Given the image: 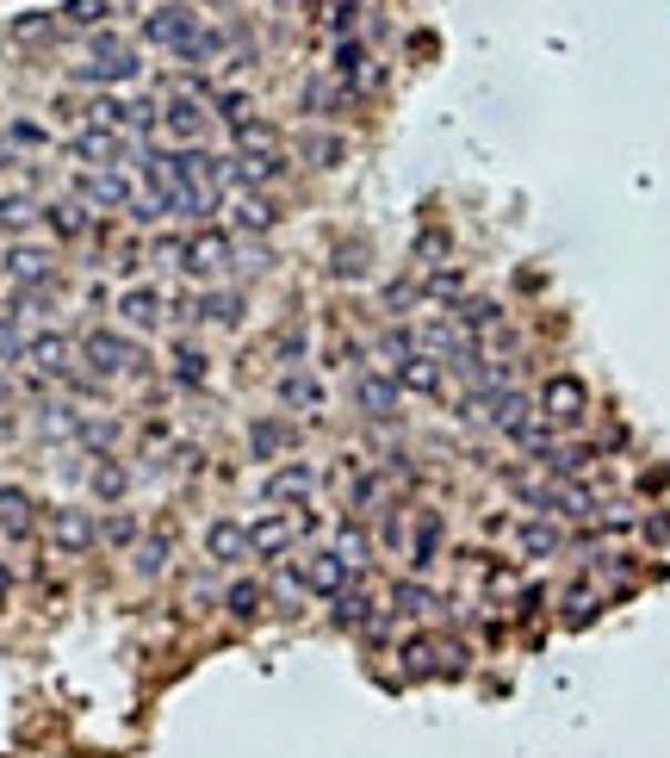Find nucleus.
I'll return each mask as SVG.
<instances>
[{
    "mask_svg": "<svg viewBox=\"0 0 670 758\" xmlns=\"http://www.w3.org/2000/svg\"><path fill=\"white\" fill-rule=\"evenodd\" d=\"M230 262H236V243H230V231H218V224H205V231L181 237V268H187L193 280H218Z\"/></svg>",
    "mask_w": 670,
    "mask_h": 758,
    "instance_id": "f257e3e1",
    "label": "nucleus"
},
{
    "mask_svg": "<svg viewBox=\"0 0 670 758\" xmlns=\"http://www.w3.org/2000/svg\"><path fill=\"white\" fill-rule=\"evenodd\" d=\"M292 585L329 603L336 591L354 585V572L342 566V553H336V547H311V553H298V560H292Z\"/></svg>",
    "mask_w": 670,
    "mask_h": 758,
    "instance_id": "f03ea898",
    "label": "nucleus"
},
{
    "mask_svg": "<svg viewBox=\"0 0 670 758\" xmlns=\"http://www.w3.org/2000/svg\"><path fill=\"white\" fill-rule=\"evenodd\" d=\"M81 361H87V367H94V373L100 379H118V373H137V361H143V355H137V342H131V336L125 330H87V336H81Z\"/></svg>",
    "mask_w": 670,
    "mask_h": 758,
    "instance_id": "7ed1b4c3",
    "label": "nucleus"
},
{
    "mask_svg": "<svg viewBox=\"0 0 670 758\" xmlns=\"http://www.w3.org/2000/svg\"><path fill=\"white\" fill-rule=\"evenodd\" d=\"M75 199L81 206H100V212H131L137 218V187H131L125 168H87L75 181Z\"/></svg>",
    "mask_w": 670,
    "mask_h": 758,
    "instance_id": "20e7f679",
    "label": "nucleus"
},
{
    "mask_svg": "<svg viewBox=\"0 0 670 758\" xmlns=\"http://www.w3.org/2000/svg\"><path fill=\"white\" fill-rule=\"evenodd\" d=\"M584 411H590V392H584V379H577V373H553L540 386V423L571 429V423H584Z\"/></svg>",
    "mask_w": 670,
    "mask_h": 758,
    "instance_id": "39448f33",
    "label": "nucleus"
},
{
    "mask_svg": "<svg viewBox=\"0 0 670 758\" xmlns=\"http://www.w3.org/2000/svg\"><path fill=\"white\" fill-rule=\"evenodd\" d=\"M199 32H205V25H199L193 7H156V13L143 19V38H150L156 50H168V57H187Z\"/></svg>",
    "mask_w": 670,
    "mask_h": 758,
    "instance_id": "423d86ee",
    "label": "nucleus"
},
{
    "mask_svg": "<svg viewBox=\"0 0 670 758\" xmlns=\"http://www.w3.org/2000/svg\"><path fill=\"white\" fill-rule=\"evenodd\" d=\"M44 535H50V547H56V553L81 560V553L100 541V522L87 516V510H75V504H56V510L44 516Z\"/></svg>",
    "mask_w": 670,
    "mask_h": 758,
    "instance_id": "0eeeda50",
    "label": "nucleus"
},
{
    "mask_svg": "<svg viewBox=\"0 0 670 758\" xmlns=\"http://www.w3.org/2000/svg\"><path fill=\"white\" fill-rule=\"evenodd\" d=\"M466 417L484 429H503L509 436L515 423H528V398L515 392V386H497V392H472L466 398Z\"/></svg>",
    "mask_w": 670,
    "mask_h": 758,
    "instance_id": "6e6552de",
    "label": "nucleus"
},
{
    "mask_svg": "<svg viewBox=\"0 0 670 758\" xmlns=\"http://www.w3.org/2000/svg\"><path fill=\"white\" fill-rule=\"evenodd\" d=\"M137 69H143L137 50L94 32V63H75V81H137Z\"/></svg>",
    "mask_w": 670,
    "mask_h": 758,
    "instance_id": "1a4fd4ad",
    "label": "nucleus"
},
{
    "mask_svg": "<svg viewBox=\"0 0 670 758\" xmlns=\"http://www.w3.org/2000/svg\"><path fill=\"white\" fill-rule=\"evenodd\" d=\"M75 336H63V330H38V336H25V361H32V373H44V379H69L75 373Z\"/></svg>",
    "mask_w": 670,
    "mask_h": 758,
    "instance_id": "9d476101",
    "label": "nucleus"
},
{
    "mask_svg": "<svg viewBox=\"0 0 670 758\" xmlns=\"http://www.w3.org/2000/svg\"><path fill=\"white\" fill-rule=\"evenodd\" d=\"M69 156L87 162V168H125V131H106V125H81L69 137Z\"/></svg>",
    "mask_w": 670,
    "mask_h": 758,
    "instance_id": "9b49d317",
    "label": "nucleus"
},
{
    "mask_svg": "<svg viewBox=\"0 0 670 758\" xmlns=\"http://www.w3.org/2000/svg\"><path fill=\"white\" fill-rule=\"evenodd\" d=\"M317 485H323V479H317V467H305V460H280V467L267 473L261 498H267V504H305Z\"/></svg>",
    "mask_w": 670,
    "mask_h": 758,
    "instance_id": "f8f14e48",
    "label": "nucleus"
},
{
    "mask_svg": "<svg viewBox=\"0 0 670 758\" xmlns=\"http://www.w3.org/2000/svg\"><path fill=\"white\" fill-rule=\"evenodd\" d=\"M156 131L168 143H181V150H193V143L205 137V106H199V100H187V94H174L168 106L156 112Z\"/></svg>",
    "mask_w": 670,
    "mask_h": 758,
    "instance_id": "ddd939ff",
    "label": "nucleus"
},
{
    "mask_svg": "<svg viewBox=\"0 0 670 758\" xmlns=\"http://www.w3.org/2000/svg\"><path fill=\"white\" fill-rule=\"evenodd\" d=\"M298 541V516H280V510H267V516L249 522V553H261V560H286Z\"/></svg>",
    "mask_w": 670,
    "mask_h": 758,
    "instance_id": "4468645a",
    "label": "nucleus"
},
{
    "mask_svg": "<svg viewBox=\"0 0 670 758\" xmlns=\"http://www.w3.org/2000/svg\"><path fill=\"white\" fill-rule=\"evenodd\" d=\"M0 268H7V280H13L19 293H38V286H50V280H56V268H50V255H44V249H32V243H13Z\"/></svg>",
    "mask_w": 670,
    "mask_h": 758,
    "instance_id": "2eb2a0df",
    "label": "nucleus"
},
{
    "mask_svg": "<svg viewBox=\"0 0 670 758\" xmlns=\"http://www.w3.org/2000/svg\"><path fill=\"white\" fill-rule=\"evenodd\" d=\"M329 75L342 81L348 94H367V88L379 81V69H373V57H367L354 38H342V44H336V63H329Z\"/></svg>",
    "mask_w": 670,
    "mask_h": 758,
    "instance_id": "dca6fc26",
    "label": "nucleus"
},
{
    "mask_svg": "<svg viewBox=\"0 0 670 758\" xmlns=\"http://www.w3.org/2000/svg\"><path fill=\"white\" fill-rule=\"evenodd\" d=\"M280 174H286L280 150H274V156H230V187L236 193H267Z\"/></svg>",
    "mask_w": 670,
    "mask_h": 758,
    "instance_id": "f3484780",
    "label": "nucleus"
},
{
    "mask_svg": "<svg viewBox=\"0 0 670 758\" xmlns=\"http://www.w3.org/2000/svg\"><path fill=\"white\" fill-rule=\"evenodd\" d=\"M274 398H280L286 411H323L329 392H323V379H311L305 367H286L280 386H274Z\"/></svg>",
    "mask_w": 670,
    "mask_h": 758,
    "instance_id": "a211bd4d",
    "label": "nucleus"
},
{
    "mask_svg": "<svg viewBox=\"0 0 670 758\" xmlns=\"http://www.w3.org/2000/svg\"><path fill=\"white\" fill-rule=\"evenodd\" d=\"M205 553L218 560V566H236V560H249V529L230 516H218L212 529H205Z\"/></svg>",
    "mask_w": 670,
    "mask_h": 758,
    "instance_id": "6ab92c4d",
    "label": "nucleus"
},
{
    "mask_svg": "<svg viewBox=\"0 0 670 758\" xmlns=\"http://www.w3.org/2000/svg\"><path fill=\"white\" fill-rule=\"evenodd\" d=\"M230 224H236V231H249V237H267V231L280 224V212H274L267 193H236V199H230Z\"/></svg>",
    "mask_w": 670,
    "mask_h": 758,
    "instance_id": "aec40b11",
    "label": "nucleus"
},
{
    "mask_svg": "<svg viewBox=\"0 0 670 758\" xmlns=\"http://www.w3.org/2000/svg\"><path fill=\"white\" fill-rule=\"evenodd\" d=\"M354 398H360V411H367V417H391L404 392H398V379H391V373H373V367H367V373L354 379Z\"/></svg>",
    "mask_w": 670,
    "mask_h": 758,
    "instance_id": "412c9836",
    "label": "nucleus"
},
{
    "mask_svg": "<svg viewBox=\"0 0 670 758\" xmlns=\"http://www.w3.org/2000/svg\"><path fill=\"white\" fill-rule=\"evenodd\" d=\"M391 379H398V392L435 398V392H441V361H435V355H410V361L391 367Z\"/></svg>",
    "mask_w": 670,
    "mask_h": 758,
    "instance_id": "4be33fe9",
    "label": "nucleus"
},
{
    "mask_svg": "<svg viewBox=\"0 0 670 758\" xmlns=\"http://www.w3.org/2000/svg\"><path fill=\"white\" fill-rule=\"evenodd\" d=\"M118 317H125L131 330H156L162 324V293L156 286H125V293H118Z\"/></svg>",
    "mask_w": 670,
    "mask_h": 758,
    "instance_id": "5701e85b",
    "label": "nucleus"
},
{
    "mask_svg": "<svg viewBox=\"0 0 670 758\" xmlns=\"http://www.w3.org/2000/svg\"><path fill=\"white\" fill-rule=\"evenodd\" d=\"M230 143H236V156H274V150H280V131L249 112V119H236V125H230Z\"/></svg>",
    "mask_w": 670,
    "mask_h": 758,
    "instance_id": "b1692460",
    "label": "nucleus"
},
{
    "mask_svg": "<svg viewBox=\"0 0 670 758\" xmlns=\"http://www.w3.org/2000/svg\"><path fill=\"white\" fill-rule=\"evenodd\" d=\"M87 485H94L100 504H118V498L131 491V467H125V460H112V454H100L94 473H87Z\"/></svg>",
    "mask_w": 670,
    "mask_h": 758,
    "instance_id": "393cba45",
    "label": "nucleus"
},
{
    "mask_svg": "<svg viewBox=\"0 0 670 758\" xmlns=\"http://www.w3.org/2000/svg\"><path fill=\"white\" fill-rule=\"evenodd\" d=\"M249 448H255V460H280L286 448H292V423H280V417H255V423H249Z\"/></svg>",
    "mask_w": 670,
    "mask_h": 758,
    "instance_id": "a878e982",
    "label": "nucleus"
},
{
    "mask_svg": "<svg viewBox=\"0 0 670 758\" xmlns=\"http://www.w3.org/2000/svg\"><path fill=\"white\" fill-rule=\"evenodd\" d=\"M559 541H565V535H559L546 516H528L522 529H515V547H522V560H546V553H559Z\"/></svg>",
    "mask_w": 670,
    "mask_h": 758,
    "instance_id": "bb28decb",
    "label": "nucleus"
},
{
    "mask_svg": "<svg viewBox=\"0 0 670 758\" xmlns=\"http://www.w3.org/2000/svg\"><path fill=\"white\" fill-rule=\"evenodd\" d=\"M0 529H7L13 541L32 535V498H25L19 485H0Z\"/></svg>",
    "mask_w": 670,
    "mask_h": 758,
    "instance_id": "cd10ccee",
    "label": "nucleus"
},
{
    "mask_svg": "<svg viewBox=\"0 0 670 758\" xmlns=\"http://www.w3.org/2000/svg\"><path fill=\"white\" fill-rule=\"evenodd\" d=\"M298 156L311 162V168H342L348 143H342V137H329V131H305V143H298Z\"/></svg>",
    "mask_w": 670,
    "mask_h": 758,
    "instance_id": "c85d7f7f",
    "label": "nucleus"
},
{
    "mask_svg": "<svg viewBox=\"0 0 670 758\" xmlns=\"http://www.w3.org/2000/svg\"><path fill=\"white\" fill-rule=\"evenodd\" d=\"M329 616L342 622V628H367V622H373V603H367V591H360V585H348V591L329 597Z\"/></svg>",
    "mask_w": 670,
    "mask_h": 758,
    "instance_id": "c756f323",
    "label": "nucleus"
},
{
    "mask_svg": "<svg viewBox=\"0 0 670 758\" xmlns=\"http://www.w3.org/2000/svg\"><path fill=\"white\" fill-rule=\"evenodd\" d=\"M38 436H44V442H75V436H81V411H69V404H44V411H38Z\"/></svg>",
    "mask_w": 670,
    "mask_h": 758,
    "instance_id": "7c9ffc66",
    "label": "nucleus"
},
{
    "mask_svg": "<svg viewBox=\"0 0 670 758\" xmlns=\"http://www.w3.org/2000/svg\"><path fill=\"white\" fill-rule=\"evenodd\" d=\"M553 516H571V522H590L596 516V491H584V485H553Z\"/></svg>",
    "mask_w": 670,
    "mask_h": 758,
    "instance_id": "2f4dec72",
    "label": "nucleus"
},
{
    "mask_svg": "<svg viewBox=\"0 0 670 758\" xmlns=\"http://www.w3.org/2000/svg\"><path fill=\"white\" fill-rule=\"evenodd\" d=\"M193 317H205V324H243V293H205L199 305H193Z\"/></svg>",
    "mask_w": 670,
    "mask_h": 758,
    "instance_id": "473e14b6",
    "label": "nucleus"
},
{
    "mask_svg": "<svg viewBox=\"0 0 670 758\" xmlns=\"http://www.w3.org/2000/svg\"><path fill=\"white\" fill-rule=\"evenodd\" d=\"M106 13H112V0H63V25H75V32H100L106 25Z\"/></svg>",
    "mask_w": 670,
    "mask_h": 758,
    "instance_id": "72a5a7b5",
    "label": "nucleus"
},
{
    "mask_svg": "<svg viewBox=\"0 0 670 758\" xmlns=\"http://www.w3.org/2000/svg\"><path fill=\"white\" fill-rule=\"evenodd\" d=\"M44 224H50L63 243H75L81 231H87V212H81V199H56V206H44Z\"/></svg>",
    "mask_w": 670,
    "mask_h": 758,
    "instance_id": "f704fd0d",
    "label": "nucleus"
},
{
    "mask_svg": "<svg viewBox=\"0 0 670 758\" xmlns=\"http://www.w3.org/2000/svg\"><path fill=\"white\" fill-rule=\"evenodd\" d=\"M422 299H429V305H460V299H466V274H460V268L429 274V280H422Z\"/></svg>",
    "mask_w": 670,
    "mask_h": 758,
    "instance_id": "c9c22d12",
    "label": "nucleus"
},
{
    "mask_svg": "<svg viewBox=\"0 0 670 758\" xmlns=\"http://www.w3.org/2000/svg\"><path fill=\"white\" fill-rule=\"evenodd\" d=\"M435 547H441V516H435V510H422V516H416V547H410V566L429 572Z\"/></svg>",
    "mask_w": 670,
    "mask_h": 758,
    "instance_id": "e433bc0d",
    "label": "nucleus"
},
{
    "mask_svg": "<svg viewBox=\"0 0 670 758\" xmlns=\"http://www.w3.org/2000/svg\"><path fill=\"white\" fill-rule=\"evenodd\" d=\"M224 610H230L236 622H255L261 616V585H255V578H236V585L224 591Z\"/></svg>",
    "mask_w": 670,
    "mask_h": 758,
    "instance_id": "4c0bfd02",
    "label": "nucleus"
},
{
    "mask_svg": "<svg viewBox=\"0 0 670 758\" xmlns=\"http://www.w3.org/2000/svg\"><path fill=\"white\" fill-rule=\"evenodd\" d=\"M32 218H44V206H38L32 193H7L0 199V231H25Z\"/></svg>",
    "mask_w": 670,
    "mask_h": 758,
    "instance_id": "58836bf2",
    "label": "nucleus"
},
{
    "mask_svg": "<svg viewBox=\"0 0 670 758\" xmlns=\"http://www.w3.org/2000/svg\"><path fill=\"white\" fill-rule=\"evenodd\" d=\"M509 442L522 448V454H540L546 460V454H553V423H534V417H528V423L509 429Z\"/></svg>",
    "mask_w": 670,
    "mask_h": 758,
    "instance_id": "ea45409f",
    "label": "nucleus"
},
{
    "mask_svg": "<svg viewBox=\"0 0 670 758\" xmlns=\"http://www.w3.org/2000/svg\"><path fill=\"white\" fill-rule=\"evenodd\" d=\"M168 560H174V541L168 535H150L137 547V578H156V572H168Z\"/></svg>",
    "mask_w": 670,
    "mask_h": 758,
    "instance_id": "a19ab883",
    "label": "nucleus"
},
{
    "mask_svg": "<svg viewBox=\"0 0 670 758\" xmlns=\"http://www.w3.org/2000/svg\"><path fill=\"white\" fill-rule=\"evenodd\" d=\"M81 448H94V454H106L112 442H118V423L112 417H81V436H75Z\"/></svg>",
    "mask_w": 670,
    "mask_h": 758,
    "instance_id": "79ce46f5",
    "label": "nucleus"
},
{
    "mask_svg": "<svg viewBox=\"0 0 670 758\" xmlns=\"http://www.w3.org/2000/svg\"><path fill=\"white\" fill-rule=\"evenodd\" d=\"M391 603H398L404 616H429V610H435V591H429V585H416V578H404V585L391 591Z\"/></svg>",
    "mask_w": 670,
    "mask_h": 758,
    "instance_id": "37998d69",
    "label": "nucleus"
},
{
    "mask_svg": "<svg viewBox=\"0 0 670 758\" xmlns=\"http://www.w3.org/2000/svg\"><path fill=\"white\" fill-rule=\"evenodd\" d=\"M410 355H422V342L410 330H385V336H379V361H385V367L410 361Z\"/></svg>",
    "mask_w": 670,
    "mask_h": 758,
    "instance_id": "c03bdc74",
    "label": "nucleus"
},
{
    "mask_svg": "<svg viewBox=\"0 0 670 758\" xmlns=\"http://www.w3.org/2000/svg\"><path fill=\"white\" fill-rule=\"evenodd\" d=\"M336 553H342V566H348V572H360V566H367V553H373V547H367V535H360L354 522H348L342 535H336Z\"/></svg>",
    "mask_w": 670,
    "mask_h": 758,
    "instance_id": "a18cd8bd",
    "label": "nucleus"
},
{
    "mask_svg": "<svg viewBox=\"0 0 670 758\" xmlns=\"http://www.w3.org/2000/svg\"><path fill=\"white\" fill-rule=\"evenodd\" d=\"M50 32H56V19H50V13H19V19H13V38H19V44H44Z\"/></svg>",
    "mask_w": 670,
    "mask_h": 758,
    "instance_id": "49530a36",
    "label": "nucleus"
},
{
    "mask_svg": "<svg viewBox=\"0 0 670 758\" xmlns=\"http://www.w3.org/2000/svg\"><path fill=\"white\" fill-rule=\"evenodd\" d=\"M416 299H422V286H410V280H391L385 293H379V305H385V317H404Z\"/></svg>",
    "mask_w": 670,
    "mask_h": 758,
    "instance_id": "de8ad7c7",
    "label": "nucleus"
},
{
    "mask_svg": "<svg viewBox=\"0 0 670 758\" xmlns=\"http://www.w3.org/2000/svg\"><path fill=\"white\" fill-rule=\"evenodd\" d=\"M100 541H112V547H131V541H137V516H125V510H112V516L100 522Z\"/></svg>",
    "mask_w": 670,
    "mask_h": 758,
    "instance_id": "09e8293b",
    "label": "nucleus"
},
{
    "mask_svg": "<svg viewBox=\"0 0 670 758\" xmlns=\"http://www.w3.org/2000/svg\"><path fill=\"white\" fill-rule=\"evenodd\" d=\"M342 100H348V88H342V81H323V75H317L311 88H305V106H311V112H323V106H342Z\"/></svg>",
    "mask_w": 670,
    "mask_h": 758,
    "instance_id": "8fccbe9b",
    "label": "nucleus"
},
{
    "mask_svg": "<svg viewBox=\"0 0 670 758\" xmlns=\"http://www.w3.org/2000/svg\"><path fill=\"white\" fill-rule=\"evenodd\" d=\"M174 379H181V386H205V355L199 348H174Z\"/></svg>",
    "mask_w": 670,
    "mask_h": 758,
    "instance_id": "3c124183",
    "label": "nucleus"
},
{
    "mask_svg": "<svg viewBox=\"0 0 670 758\" xmlns=\"http://www.w3.org/2000/svg\"><path fill=\"white\" fill-rule=\"evenodd\" d=\"M25 361V336H19V311H0V361Z\"/></svg>",
    "mask_w": 670,
    "mask_h": 758,
    "instance_id": "603ef678",
    "label": "nucleus"
},
{
    "mask_svg": "<svg viewBox=\"0 0 670 758\" xmlns=\"http://www.w3.org/2000/svg\"><path fill=\"white\" fill-rule=\"evenodd\" d=\"M7 137H13L19 150H44V125H32V119H13V125H7Z\"/></svg>",
    "mask_w": 670,
    "mask_h": 758,
    "instance_id": "864d4df0",
    "label": "nucleus"
},
{
    "mask_svg": "<svg viewBox=\"0 0 670 758\" xmlns=\"http://www.w3.org/2000/svg\"><path fill=\"white\" fill-rule=\"evenodd\" d=\"M274 348H280V361H292V367H298V355H305V330H286Z\"/></svg>",
    "mask_w": 670,
    "mask_h": 758,
    "instance_id": "5fc2aeb1",
    "label": "nucleus"
},
{
    "mask_svg": "<svg viewBox=\"0 0 670 758\" xmlns=\"http://www.w3.org/2000/svg\"><path fill=\"white\" fill-rule=\"evenodd\" d=\"M7 597H13V572L0 566V610H7Z\"/></svg>",
    "mask_w": 670,
    "mask_h": 758,
    "instance_id": "6e6d98bb",
    "label": "nucleus"
},
{
    "mask_svg": "<svg viewBox=\"0 0 670 758\" xmlns=\"http://www.w3.org/2000/svg\"><path fill=\"white\" fill-rule=\"evenodd\" d=\"M13 398V373H7V361H0V404Z\"/></svg>",
    "mask_w": 670,
    "mask_h": 758,
    "instance_id": "4d7b16f0",
    "label": "nucleus"
},
{
    "mask_svg": "<svg viewBox=\"0 0 670 758\" xmlns=\"http://www.w3.org/2000/svg\"><path fill=\"white\" fill-rule=\"evenodd\" d=\"M112 7H131V0H112Z\"/></svg>",
    "mask_w": 670,
    "mask_h": 758,
    "instance_id": "13d9d810",
    "label": "nucleus"
},
{
    "mask_svg": "<svg viewBox=\"0 0 670 758\" xmlns=\"http://www.w3.org/2000/svg\"><path fill=\"white\" fill-rule=\"evenodd\" d=\"M0 174H7V156H0Z\"/></svg>",
    "mask_w": 670,
    "mask_h": 758,
    "instance_id": "bf43d9fd",
    "label": "nucleus"
},
{
    "mask_svg": "<svg viewBox=\"0 0 670 758\" xmlns=\"http://www.w3.org/2000/svg\"><path fill=\"white\" fill-rule=\"evenodd\" d=\"M0 50H7V32H0Z\"/></svg>",
    "mask_w": 670,
    "mask_h": 758,
    "instance_id": "052dcab7",
    "label": "nucleus"
}]
</instances>
